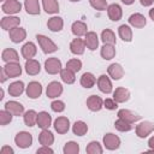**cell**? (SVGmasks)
I'll use <instances>...</instances> for the list:
<instances>
[{
  "label": "cell",
  "instance_id": "1",
  "mask_svg": "<svg viewBox=\"0 0 154 154\" xmlns=\"http://www.w3.org/2000/svg\"><path fill=\"white\" fill-rule=\"evenodd\" d=\"M36 40H37V42H38V45H40L42 52L46 53V54L54 53V52L58 49V46H57L51 38H48V37L45 36V35H36Z\"/></svg>",
  "mask_w": 154,
  "mask_h": 154
},
{
  "label": "cell",
  "instance_id": "2",
  "mask_svg": "<svg viewBox=\"0 0 154 154\" xmlns=\"http://www.w3.org/2000/svg\"><path fill=\"white\" fill-rule=\"evenodd\" d=\"M14 143L17 144V147H19L22 149L29 148L32 144V136H31V134H29L26 131H20L16 135Z\"/></svg>",
  "mask_w": 154,
  "mask_h": 154
},
{
  "label": "cell",
  "instance_id": "3",
  "mask_svg": "<svg viewBox=\"0 0 154 154\" xmlns=\"http://www.w3.org/2000/svg\"><path fill=\"white\" fill-rule=\"evenodd\" d=\"M1 10L2 12H5L8 16L16 14L18 12H20L22 10V5L18 0H6L4 1V4L1 5Z\"/></svg>",
  "mask_w": 154,
  "mask_h": 154
},
{
  "label": "cell",
  "instance_id": "4",
  "mask_svg": "<svg viewBox=\"0 0 154 154\" xmlns=\"http://www.w3.org/2000/svg\"><path fill=\"white\" fill-rule=\"evenodd\" d=\"M45 70L49 75H57L60 73L61 69V61L58 58H48L45 61Z\"/></svg>",
  "mask_w": 154,
  "mask_h": 154
},
{
  "label": "cell",
  "instance_id": "5",
  "mask_svg": "<svg viewBox=\"0 0 154 154\" xmlns=\"http://www.w3.org/2000/svg\"><path fill=\"white\" fill-rule=\"evenodd\" d=\"M153 131H154V124L152 122H148V120H144L136 126V135L140 138H146Z\"/></svg>",
  "mask_w": 154,
  "mask_h": 154
},
{
  "label": "cell",
  "instance_id": "6",
  "mask_svg": "<svg viewBox=\"0 0 154 154\" xmlns=\"http://www.w3.org/2000/svg\"><path fill=\"white\" fill-rule=\"evenodd\" d=\"M103 146L106 147V149H108V150H116V149H118L119 148V146H120V138L117 136V135H114V134H106L105 136H103Z\"/></svg>",
  "mask_w": 154,
  "mask_h": 154
},
{
  "label": "cell",
  "instance_id": "7",
  "mask_svg": "<svg viewBox=\"0 0 154 154\" xmlns=\"http://www.w3.org/2000/svg\"><path fill=\"white\" fill-rule=\"evenodd\" d=\"M4 70H5L6 75L8 76V78H16V77L20 76V73H22V67L18 61L6 63V65L4 66Z\"/></svg>",
  "mask_w": 154,
  "mask_h": 154
},
{
  "label": "cell",
  "instance_id": "8",
  "mask_svg": "<svg viewBox=\"0 0 154 154\" xmlns=\"http://www.w3.org/2000/svg\"><path fill=\"white\" fill-rule=\"evenodd\" d=\"M8 35H10V38L12 42L14 43H19L22 41L25 40L26 37V31L24 28H20V26H16L11 30H8Z\"/></svg>",
  "mask_w": 154,
  "mask_h": 154
},
{
  "label": "cell",
  "instance_id": "9",
  "mask_svg": "<svg viewBox=\"0 0 154 154\" xmlns=\"http://www.w3.org/2000/svg\"><path fill=\"white\" fill-rule=\"evenodd\" d=\"M63 93V85L57 82V81H53L51 82L48 85H47V89H46V94L49 99H55L58 96H60Z\"/></svg>",
  "mask_w": 154,
  "mask_h": 154
},
{
  "label": "cell",
  "instance_id": "10",
  "mask_svg": "<svg viewBox=\"0 0 154 154\" xmlns=\"http://www.w3.org/2000/svg\"><path fill=\"white\" fill-rule=\"evenodd\" d=\"M20 23V19L16 16H6V17H2L1 18V22H0V25L4 30H11L16 26H18Z\"/></svg>",
  "mask_w": 154,
  "mask_h": 154
},
{
  "label": "cell",
  "instance_id": "11",
  "mask_svg": "<svg viewBox=\"0 0 154 154\" xmlns=\"http://www.w3.org/2000/svg\"><path fill=\"white\" fill-rule=\"evenodd\" d=\"M97 88L103 94H109L113 89V85H112V82H111L109 77L106 76V75H101L97 78Z\"/></svg>",
  "mask_w": 154,
  "mask_h": 154
},
{
  "label": "cell",
  "instance_id": "12",
  "mask_svg": "<svg viewBox=\"0 0 154 154\" xmlns=\"http://www.w3.org/2000/svg\"><path fill=\"white\" fill-rule=\"evenodd\" d=\"M87 107L93 112H99L103 107V100L97 95H90L87 99Z\"/></svg>",
  "mask_w": 154,
  "mask_h": 154
},
{
  "label": "cell",
  "instance_id": "13",
  "mask_svg": "<svg viewBox=\"0 0 154 154\" xmlns=\"http://www.w3.org/2000/svg\"><path fill=\"white\" fill-rule=\"evenodd\" d=\"M54 129L58 134H66L70 129V120L66 117H58L54 120Z\"/></svg>",
  "mask_w": 154,
  "mask_h": 154
},
{
  "label": "cell",
  "instance_id": "14",
  "mask_svg": "<svg viewBox=\"0 0 154 154\" xmlns=\"http://www.w3.org/2000/svg\"><path fill=\"white\" fill-rule=\"evenodd\" d=\"M107 72H108V76L114 79V81H119L123 76H124V69L120 64H117V63H113L108 66L107 69Z\"/></svg>",
  "mask_w": 154,
  "mask_h": 154
},
{
  "label": "cell",
  "instance_id": "15",
  "mask_svg": "<svg viewBox=\"0 0 154 154\" xmlns=\"http://www.w3.org/2000/svg\"><path fill=\"white\" fill-rule=\"evenodd\" d=\"M42 94V85L36 82V81H32L28 84L26 87V95L30 97V99H37L38 96H41Z\"/></svg>",
  "mask_w": 154,
  "mask_h": 154
},
{
  "label": "cell",
  "instance_id": "16",
  "mask_svg": "<svg viewBox=\"0 0 154 154\" xmlns=\"http://www.w3.org/2000/svg\"><path fill=\"white\" fill-rule=\"evenodd\" d=\"M107 14H108V18L113 22H118L122 19V16H123V11H122V7L118 5V4H111L108 5L107 7Z\"/></svg>",
  "mask_w": 154,
  "mask_h": 154
},
{
  "label": "cell",
  "instance_id": "17",
  "mask_svg": "<svg viewBox=\"0 0 154 154\" xmlns=\"http://www.w3.org/2000/svg\"><path fill=\"white\" fill-rule=\"evenodd\" d=\"M84 49H85V42H84V40L77 37V38H75V40L71 41V43H70V51H71L72 54H75V55H82L84 53Z\"/></svg>",
  "mask_w": 154,
  "mask_h": 154
},
{
  "label": "cell",
  "instance_id": "18",
  "mask_svg": "<svg viewBox=\"0 0 154 154\" xmlns=\"http://www.w3.org/2000/svg\"><path fill=\"white\" fill-rule=\"evenodd\" d=\"M84 42H85V47L90 51H95L99 46V37L96 35V32L94 31H88L84 36Z\"/></svg>",
  "mask_w": 154,
  "mask_h": 154
},
{
  "label": "cell",
  "instance_id": "19",
  "mask_svg": "<svg viewBox=\"0 0 154 154\" xmlns=\"http://www.w3.org/2000/svg\"><path fill=\"white\" fill-rule=\"evenodd\" d=\"M24 67H25L26 73L30 75V76H36V75H38L40 71H41V65H40V63H38L37 60L32 59V58H31V59H26Z\"/></svg>",
  "mask_w": 154,
  "mask_h": 154
},
{
  "label": "cell",
  "instance_id": "20",
  "mask_svg": "<svg viewBox=\"0 0 154 154\" xmlns=\"http://www.w3.org/2000/svg\"><path fill=\"white\" fill-rule=\"evenodd\" d=\"M5 109L11 112L13 116H22L24 113V106L17 101H7L5 103Z\"/></svg>",
  "mask_w": 154,
  "mask_h": 154
},
{
  "label": "cell",
  "instance_id": "21",
  "mask_svg": "<svg viewBox=\"0 0 154 154\" xmlns=\"http://www.w3.org/2000/svg\"><path fill=\"white\" fill-rule=\"evenodd\" d=\"M117 116H118V118H122V119H124V120H126V122H129L131 124L141 119V116H138L137 113L131 112L130 109H125V108L119 109Z\"/></svg>",
  "mask_w": 154,
  "mask_h": 154
},
{
  "label": "cell",
  "instance_id": "22",
  "mask_svg": "<svg viewBox=\"0 0 154 154\" xmlns=\"http://www.w3.org/2000/svg\"><path fill=\"white\" fill-rule=\"evenodd\" d=\"M71 30H72V34H73L76 37L85 36V34L88 32L87 24H85L84 22H81V20L73 22V23H72V26H71Z\"/></svg>",
  "mask_w": 154,
  "mask_h": 154
},
{
  "label": "cell",
  "instance_id": "23",
  "mask_svg": "<svg viewBox=\"0 0 154 154\" xmlns=\"http://www.w3.org/2000/svg\"><path fill=\"white\" fill-rule=\"evenodd\" d=\"M113 99L118 103H123V102H125V101H128L130 99V91L126 88L119 87L113 91Z\"/></svg>",
  "mask_w": 154,
  "mask_h": 154
},
{
  "label": "cell",
  "instance_id": "24",
  "mask_svg": "<svg viewBox=\"0 0 154 154\" xmlns=\"http://www.w3.org/2000/svg\"><path fill=\"white\" fill-rule=\"evenodd\" d=\"M52 124V117L48 112L42 111L37 114V125L41 129H48Z\"/></svg>",
  "mask_w": 154,
  "mask_h": 154
},
{
  "label": "cell",
  "instance_id": "25",
  "mask_svg": "<svg viewBox=\"0 0 154 154\" xmlns=\"http://www.w3.org/2000/svg\"><path fill=\"white\" fill-rule=\"evenodd\" d=\"M47 26H48V29H49L51 31L58 32V31H60V30L63 29V26H64V20H63L61 17L54 16V17H52V18L48 19Z\"/></svg>",
  "mask_w": 154,
  "mask_h": 154
},
{
  "label": "cell",
  "instance_id": "26",
  "mask_svg": "<svg viewBox=\"0 0 154 154\" xmlns=\"http://www.w3.org/2000/svg\"><path fill=\"white\" fill-rule=\"evenodd\" d=\"M129 23L130 25H132L134 28H143L147 24V19L143 14L141 13H134L129 17Z\"/></svg>",
  "mask_w": 154,
  "mask_h": 154
},
{
  "label": "cell",
  "instance_id": "27",
  "mask_svg": "<svg viewBox=\"0 0 154 154\" xmlns=\"http://www.w3.org/2000/svg\"><path fill=\"white\" fill-rule=\"evenodd\" d=\"M37 53V48L36 45L34 42H26L23 47H22V55L25 59H31L36 55Z\"/></svg>",
  "mask_w": 154,
  "mask_h": 154
},
{
  "label": "cell",
  "instance_id": "28",
  "mask_svg": "<svg viewBox=\"0 0 154 154\" xmlns=\"http://www.w3.org/2000/svg\"><path fill=\"white\" fill-rule=\"evenodd\" d=\"M38 142L41 143V146H51L54 142V135L48 129H42L38 135Z\"/></svg>",
  "mask_w": 154,
  "mask_h": 154
},
{
  "label": "cell",
  "instance_id": "29",
  "mask_svg": "<svg viewBox=\"0 0 154 154\" xmlns=\"http://www.w3.org/2000/svg\"><path fill=\"white\" fill-rule=\"evenodd\" d=\"M24 7L29 14H32V16L40 14L41 8H40L38 0H24Z\"/></svg>",
  "mask_w": 154,
  "mask_h": 154
},
{
  "label": "cell",
  "instance_id": "30",
  "mask_svg": "<svg viewBox=\"0 0 154 154\" xmlns=\"http://www.w3.org/2000/svg\"><path fill=\"white\" fill-rule=\"evenodd\" d=\"M8 94L11 95V96H14V97H17V96H19V95H22L23 94V91H24V83L22 82V81H16V82H12L10 85H8Z\"/></svg>",
  "mask_w": 154,
  "mask_h": 154
},
{
  "label": "cell",
  "instance_id": "31",
  "mask_svg": "<svg viewBox=\"0 0 154 154\" xmlns=\"http://www.w3.org/2000/svg\"><path fill=\"white\" fill-rule=\"evenodd\" d=\"M1 59L5 63H12V61H19V57L16 49L13 48H6L1 53Z\"/></svg>",
  "mask_w": 154,
  "mask_h": 154
},
{
  "label": "cell",
  "instance_id": "32",
  "mask_svg": "<svg viewBox=\"0 0 154 154\" xmlns=\"http://www.w3.org/2000/svg\"><path fill=\"white\" fill-rule=\"evenodd\" d=\"M118 35L124 42H130L132 40V30L126 24H122L118 28Z\"/></svg>",
  "mask_w": 154,
  "mask_h": 154
},
{
  "label": "cell",
  "instance_id": "33",
  "mask_svg": "<svg viewBox=\"0 0 154 154\" xmlns=\"http://www.w3.org/2000/svg\"><path fill=\"white\" fill-rule=\"evenodd\" d=\"M79 83H81L82 87L89 89V88H93V87H94V84L96 83V78H95V76H94L93 73H90V72H84V73L82 75V77H81Z\"/></svg>",
  "mask_w": 154,
  "mask_h": 154
},
{
  "label": "cell",
  "instance_id": "34",
  "mask_svg": "<svg viewBox=\"0 0 154 154\" xmlns=\"http://www.w3.org/2000/svg\"><path fill=\"white\" fill-rule=\"evenodd\" d=\"M42 6L43 10L49 14L58 13L59 11V4L57 0H42Z\"/></svg>",
  "mask_w": 154,
  "mask_h": 154
},
{
  "label": "cell",
  "instance_id": "35",
  "mask_svg": "<svg viewBox=\"0 0 154 154\" xmlns=\"http://www.w3.org/2000/svg\"><path fill=\"white\" fill-rule=\"evenodd\" d=\"M101 57L105 59V60H111L114 58L116 55V48L113 45H108V43H105L101 48Z\"/></svg>",
  "mask_w": 154,
  "mask_h": 154
},
{
  "label": "cell",
  "instance_id": "36",
  "mask_svg": "<svg viewBox=\"0 0 154 154\" xmlns=\"http://www.w3.org/2000/svg\"><path fill=\"white\" fill-rule=\"evenodd\" d=\"M76 72H73V71H71V70H69L67 67H65V69H63L61 71H60V78H61V81L64 82V83H66V84H72L75 81H76V75H75Z\"/></svg>",
  "mask_w": 154,
  "mask_h": 154
},
{
  "label": "cell",
  "instance_id": "37",
  "mask_svg": "<svg viewBox=\"0 0 154 154\" xmlns=\"http://www.w3.org/2000/svg\"><path fill=\"white\" fill-rule=\"evenodd\" d=\"M37 114L34 109H29L24 113L23 116V119H24V123L26 126H34L37 124Z\"/></svg>",
  "mask_w": 154,
  "mask_h": 154
},
{
  "label": "cell",
  "instance_id": "38",
  "mask_svg": "<svg viewBox=\"0 0 154 154\" xmlns=\"http://www.w3.org/2000/svg\"><path fill=\"white\" fill-rule=\"evenodd\" d=\"M72 131H73V134L77 135V136H83V135H85L87 131H88V125H87V123H84L83 120H77V122H75V124L72 125Z\"/></svg>",
  "mask_w": 154,
  "mask_h": 154
},
{
  "label": "cell",
  "instance_id": "39",
  "mask_svg": "<svg viewBox=\"0 0 154 154\" xmlns=\"http://www.w3.org/2000/svg\"><path fill=\"white\" fill-rule=\"evenodd\" d=\"M101 40H102L103 43L114 45L116 43V35L111 29H105L101 32Z\"/></svg>",
  "mask_w": 154,
  "mask_h": 154
},
{
  "label": "cell",
  "instance_id": "40",
  "mask_svg": "<svg viewBox=\"0 0 154 154\" xmlns=\"http://www.w3.org/2000/svg\"><path fill=\"white\" fill-rule=\"evenodd\" d=\"M114 126L118 131H122V132H126V131H130L132 129V124L122 119V118H118L116 122H114Z\"/></svg>",
  "mask_w": 154,
  "mask_h": 154
},
{
  "label": "cell",
  "instance_id": "41",
  "mask_svg": "<svg viewBox=\"0 0 154 154\" xmlns=\"http://www.w3.org/2000/svg\"><path fill=\"white\" fill-rule=\"evenodd\" d=\"M63 152H64V154H78L79 153V146L77 142H73V141L66 142Z\"/></svg>",
  "mask_w": 154,
  "mask_h": 154
},
{
  "label": "cell",
  "instance_id": "42",
  "mask_svg": "<svg viewBox=\"0 0 154 154\" xmlns=\"http://www.w3.org/2000/svg\"><path fill=\"white\" fill-rule=\"evenodd\" d=\"M85 152H87L88 154H101V153L103 152V149H102L101 144H100L97 141H91V142L87 146Z\"/></svg>",
  "mask_w": 154,
  "mask_h": 154
},
{
  "label": "cell",
  "instance_id": "43",
  "mask_svg": "<svg viewBox=\"0 0 154 154\" xmlns=\"http://www.w3.org/2000/svg\"><path fill=\"white\" fill-rule=\"evenodd\" d=\"M66 67L73 72H78L82 69V61L79 59H70L66 63Z\"/></svg>",
  "mask_w": 154,
  "mask_h": 154
},
{
  "label": "cell",
  "instance_id": "44",
  "mask_svg": "<svg viewBox=\"0 0 154 154\" xmlns=\"http://www.w3.org/2000/svg\"><path fill=\"white\" fill-rule=\"evenodd\" d=\"M12 117H13V114L11 112H8L7 109L0 111V125H6V124L11 123Z\"/></svg>",
  "mask_w": 154,
  "mask_h": 154
},
{
  "label": "cell",
  "instance_id": "45",
  "mask_svg": "<svg viewBox=\"0 0 154 154\" xmlns=\"http://www.w3.org/2000/svg\"><path fill=\"white\" fill-rule=\"evenodd\" d=\"M89 4L91 5V7H94L97 11H105L108 7L106 0H89Z\"/></svg>",
  "mask_w": 154,
  "mask_h": 154
},
{
  "label": "cell",
  "instance_id": "46",
  "mask_svg": "<svg viewBox=\"0 0 154 154\" xmlns=\"http://www.w3.org/2000/svg\"><path fill=\"white\" fill-rule=\"evenodd\" d=\"M51 108H52L54 112L60 113V112H63V111L65 109V103H64L61 100H55V101H53V102L51 103Z\"/></svg>",
  "mask_w": 154,
  "mask_h": 154
},
{
  "label": "cell",
  "instance_id": "47",
  "mask_svg": "<svg viewBox=\"0 0 154 154\" xmlns=\"http://www.w3.org/2000/svg\"><path fill=\"white\" fill-rule=\"evenodd\" d=\"M117 103H118V102H117L114 99H106V100L103 101V107H106V108L109 109V111H114V109H117V107H118Z\"/></svg>",
  "mask_w": 154,
  "mask_h": 154
},
{
  "label": "cell",
  "instance_id": "48",
  "mask_svg": "<svg viewBox=\"0 0 154 154\" xmlns=\"http://www.w3.org/2000/svg\"><path fill=\"white\" fill-rule=\"evenodd\" d=\"M36 153L37 154H42V153H49V154H53L54 153V150L52 149V148H49V146H42L41 148H38L37 150H36Z\"/></svg>",
  "mask_w": 154,
  "mask_h": 154
},
{
  "label": "cell",
  "instance_id": "49",
  "mask_svg": "<svg viewBox=\"0 0 154 154\" xmlns=\"http://www.w3.org/2000/svg\"><path fill=\"white\" fill-rule=\"evenodd\" d=\"M0 152H1V154H13V153H14L13 149H12L11 147H8V146H4Z\"/></svg>",
  "mask_w": 154,
  "mask_h": 154
},
{
  "label": "cell",
  "instance_id": "50",
  "mask_svg": "<svg viewBox=\"0 0 154 154\" xmlns=\"http://www.w3.org/2000/svg\"><path fill=\"white\" fill-rule=\"evenodd\" d=\"M7 78H8V76L6 75V72H5L4 67H2V69H1V79H0V82H1V83H4V82L7 79Z\"/></svg>",
  "mask_w": 154,
  "mask_h": 154
},
{
  "label": "cell",
  "instance_id": "51",
  "mask_svg": "<svg viewBox=\"0 0 154 154\" xmlns=\"http://www.w3.org/2000/svg\"><path fill=\"white\" fill-rule=\"evenodd\" d=\"M140 2L142 6H150L154 2V0H140Z\"/></svg>",
  "mask_w": 154,
  "mask_h": 154
},
{
  "label": "cell",
  "instance_id": "52",
  "mask_svg": "<svg viewBox=\"0 0 154 154\" xmlns=\"http://www.w3.org/2000/svg\"><path fill=\"white\" fill-rule=\"evenodd\" d=\"M148 146H149L150 150H152V152H154V135L149 138V141H148Z\"/></svg>",
  "mask_w": 154,
  "mask_h": 154
},
{
  "label": "cell",
  "instance_id": "53",
  "mask_svg": "<svg viewBox=\"0 0 154 154\" xmlns=\"http://www.w3.org/2000/svg\"><path fill=\"white\" fill-rule=\"evenodd\" d=\"M149 17H150V19L154 22V7L149 10Z\"/></svg>",
  "mask_w": 154,
  "mask_h": 154
},
{
  "label": "cell",
  "instance_id": "54",
  "mask_svg": "<svg viewBox=\"0 0 154 154\" xmlns=\"http://www.w3.org/2000/svg\"><path fill=\"white\" fill-rule=\"evenodd\" d=\"M122 2L125 4V5H131V4L135 2V0H122Z\"/></svg>",
  "mask_w": 154,
  "mask_h": 154
},
{
  "label": "cell",
  "instance_id": "55",
  "mask_svg": "<svg viewBox=\"0 0 154 154\" xmlns=\"http://www.w3.org/2000/svg\"><path fill=\"white\" fill-rule=\"evenodd\" d=\"M4 99V89H0V100Z\"/></svg>",
  "mask_w": 154,
  "mask_h": 154
},
{
  "label": "cell",
  "instance_id": "56",
  "mask_svg": "<svg viewBox=\"0 0 154 154\" xmlns=\"http://www.w3.org/2000/svg\"><path fill=\"white\" fill-rule=\"evenodd\" d=\"M70 1H72V2H77V1H79V0H70Z\"/></svg>",
  "mask_w": 154,
  "mask_h": 154
},
{
  "label": "cell",
  "instance_id": "57",
  "mask_svg": "<svg viewBox=\"0 0 154 154\" xmlns=\"http://www.w3.org/2000/svg\"><path fill=\"white\" fill-rule=\"evenodd\" d=\"M1 1H6V0H1Z\"/></svg>",
  "mask_w": 154,
  "mask_h": 154
}]
</instances>
